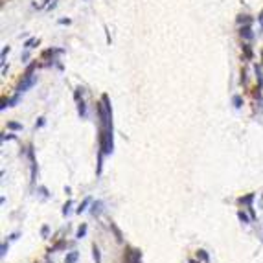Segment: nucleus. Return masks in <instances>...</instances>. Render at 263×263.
Listing matches in <instances>:
<instances>
[{"label":"nucleus","instance_id":"nucleus-3","mask_svg":"<svg viewBox=\"0 0 263 263\" xmlns=\"http://www.w3.org/2000/svg\"><path fill=\"white\" fill-rule=\"evenodd\" d=\"M20 100V92L19 94H15L13 98H9V100H2V109H6V107H15Z\"/></svg>","mask_w":263,"mask_h":263},{"label":"nucleus","instance_id":"nucleus-23","mask_svg":"<svg viewBox=\"0 0 263 263\" xmlns=\"http://www.w3.org/2000/svg\"><path fill=\"white\" fill-rule=\"evenodd\" d=\"M13 138H15L13 134H4V136H2V140H13Z\"/></svg>","mask_w":263,"mask_h":263},{"label":"nucleus","instance_id":"nucleus-5","mask_svg":"<svg viewBox=\"0 0 263 263\" xmlns=\"http://www.w3.org/2000/svg\"><path fill=\"white\" fill-rule=\"evenodd\" d=\"M254 197H256L254 193H248L247 197H241V199H239V204H247V208H248V206H252V201H254Z\"/></svg>","mask_w":263,"mask_h":263},{"label":"nucleus","instance_id":"nucleus-13","mask_svg":"<svg viewBox=\"0 0 263 263\" xmlns=\"http://www.w3.org/2000/svg\"><path fill=\"white\" fill-rule=\"evenodd\" d=\"M35 44H39V39H28L26 42H24V48H26V50H30V48H33Z\"/></svg>","mask_w":263,"mask_h":263},{"label":"nucleus","instance_id":"nucleus-28","mask_svg":"<svg viewBox=\"0 0 263 263\" xmlns=\"http://www.w3.org/2000/svg\"><path fill=\"white\" fill-rule=\"evenodd\" d=\"M50 2H52V0H44V6H50Z\"/></svg>","mask_w":263,"mask_h":263},{"label":"nucleus","instance_id":"nucleus-15","mask_svg":"<svg viewBox=\"0 0 263 263\" xmlns=\"http://www.w3.org/2000/svg\"><path fill=\"white\" fill-rule=\"evenodd\" d=\"M92 252H94V260H96V263H101V254H100V248L94 245L92 247Z\"/></svg>","mask_w":263,"mask_h":263},{"label":"nucleus","instance_id":"nucleus-24","mask_svg":"<svg viewBox=\"0 0 263 263\" xmlns=\"http://www.w3.org/2000/svg\"><path fill=\"white\" fill-rule=\"evenodd\" d=\"M42 236H48V226H46V224L42 226Z\"/></svg>","mask_w":263,"mask_h":263},{"label":"nucleus","instance_id":"nucleus-7","mask_svg":"<svg viewBox=\"0 0 263 263\" xmlns=\"http://www.w3.org/2000/svg\"><path fill=\"white\" fill-rule=\"evenodd\" d=\"M77 110H79L81 118H87V105H85V101L83 100L77 101Z\"/></svg>","mask_w":263,"mask_h":263},{"label":"nucleus","instance_id":"nucleus-2","mask_svg":"<svg viewBox=\"0 0 263 263\" xmlns=\"http://www.w3.org/2000/svg\"><path fill=\"white\" fill-rule=\"evenodd\" d=\"M140 260H142V252L140 250L133 248V250L127 252V263H140Z\"/></svg>","mask_w":263,"mask_h":263},{"label":"nucleus","instance_id":"nucleus-14","mask_svg":"<svg viewBox=\"0 0 263 263\" xmlns=\"http://www.w3.org/2000/svg\"><path fill=\"white\" fill-rule=\"evenodd\" d=\"M85 234H87V224L83 223V224L79 226V230H77V234H76V237H77V239H81V237H85Z\"/></svg>","mask_w":263,"mask_h":263},{"label":"nucleus","instance_id":"nucleus-17","mask_svg":"<svg viewBox=\"0 0 263 263\" xmlns=\"http://www.w3.org/2000/svg\"><path fill=\"white\" fill-rule=\"evenodd\" d=\"M110 228L114 230V234H116V239H118V241H123V237H121V232L116 228V224H114V223H110Z\"/></svg>","mask_w":263,"mask_h":263},{"label":"nucleus","instance_id":"nucleus-18","mask_svg":"<svg viewBox=\"0 0 263 263\" xmlns=\"http://www.w3.org/2000/svg\"><path fill=\"white\" fill-rule=\"evenodd\" d=\"M197 256H199V258H201L202 261H210V258H208V254H206V250H199V252H197Z\"/></svg>","mask_w":263,"mask_h":263},{"label":"nucleus","instance_id":"nucleus-11","mask_svg":"<svg viewBox=\"0 0 263 263\" xmlns=\"http://www.w3.org/2000/svg\"><path fill=\"white\" fill-rule=\"evenodd\" d=\"M254 70H256V77H258V83H260V87H263V74H261V68L256 64L254 66Z\"/></svg>","mask_w":263,"mask_h":263},{"label":"nucleus","instance_id":"nucleus-12","mask_svg":"<svg viewBox=\"0 0 263 263\" xmlns=\"http://www.w3.org/2000/svg\"><path fill=\"white\" fill-rule=\"evenodd\" d=\"M237 217H239V219H241L243 223H247V224H248V223L252 221V217H248V215H247V214H245L243 210H239V212H237Z\"/></svg>","mask_w":263,"mask_h":263},{"label":"nucleus","instance_id":"nucleus-6","mask_svg":"<svg viewBox=\"0 0 263 263\" xmlns=\"http://www.w3.org/2000/svg\"><path fill=\"white\" fill-rule=\"evenodd\" d=\"M237 24H241V26L252 24V17H248V15H239V17H237Z\"/></svg>","mask_w":263,"mask_h":263},{"label":"nucleus","instance_id":"nucleus-26","mask_svg":"<svg viewBox=\"0 0 263 263\" xmlns=\"http://www.w3.org/2000/svg\"><path fill=\"white\" fill-rule=\"evenodd\" d=\"M28 57H30V52H24V54H22V61H26Z\"/></svg>","mask_w":263,"mask_h":263},{"label":"nucleus","instance_id":"nucleus-8","mask_svg":"<svg viewBox=\"0 0 263 263\" xmlns=\"http://www.w3.org/2000/svg\"><path fill=\"white\" fill-rule=\"evenodd\" d=\"M90 202H92V199H90V197H87V199H85V201H83V202L79 204V208H77L76 212H77V214H81V212H85V210H87V206H88Z\"/></svg>","mask_w":263,"mask_h":263},{"label":"nucleus","instance_id":"nucleus-10","mask_svg":"<svg viewBox=\"0 0 263 263\" xmlns=\"http://www.w3.org/2000/svg\"><path fill=\"white\" fill-rule=\"evenodd\" d=\"M243 52H245V57L247 59H252V46L247 42V44H243Z\"/></svg>","mask_w":263,"mask_h":263},{"label":"nucleus","instance_id":"nucleus-4","mask_svg":"<svg viewBox=\"0 0 263 263\" xmlns=\"http://www.w3.org/2000/svg\"><path fill=\"white\" fill-rule=\"evenodd\" d=\"M101 212H103V202H101V201H96V202H92V208H90V214H92V215H100Z\"/></svg>","mask_w":263,"mask_h":263},{"label":"nucleus","instance_id":"nucleus-9","mask_svg":"<svg viewBox=\"0 0 263 263\" xmlns=\"http://www.w3.org/2000/svg\"><path fill=\"white\" fill-rule=\"evenodd\" d=\"M77 256H79V252H77V250H74V252L66 254V260H64V261H66V263H74L76 260H77Z\"/></svg>","mask_w":263,"mask_h":263},{"label":"nucleus","instance_id":"nucleus-19","mask_svg":"<svg viewBox=\"0 0 263 263\" xmlns=\"http://www.w3.org/2000/svg\"><path fill=\"white\" fill-rule=\"evenodd\" d=\"M70 208H72V201H68L63 206V215H68V214H70Z\"/></svg>","mask_w":263,"mask_h":263},{"label":"nucleus","instance_id":"nucleus-16","mask_svg":"<svg viewBox=\"0 0 263 263\" xmlns=\"http://www.w3.org/2000/svg\"><path fill=\"white\" fill-rule=\"evenodd\" d=\"M7 127H9V129H13V131H22V125L17 123V121H9V123H7Z\"/></svg>","mask_w":263,"mask_h":263},{"label":"nucleus","instance_id":"nucleus-20","mask_svg":"<svg viewBox=\"0 0 263 263\" xmlns=\"http://www.w3.org/2000/svg\"><path fill=\"white\" fill-rule=\"evenodd\" d=\"M232 101H234V105H236V107H241V103H243V100L239 98V96H234Z\"/></svg>","mask_w":263,"mask_h":263},{"label":"nucleus","instance_id":"nucleus-25","mask_svg":"<svg viewBox=\"0 0 263 263\" xmlns=\"http://www.w3.org/2000/svg\"><path fill=\"white\" fill-rule=\"evenodd\" d=\"M59 24H70V19H61Z\"/></svg>","mask_w":263,"mask_h":263},{"label":"nucleus","instance_id":"nucleus-27","mask_svg":"<svg viewBox=\"0 0 263 263\" xmlns=\"http://www.w3.org/2000/svg\"><path fill=\"white\" fill-rule=\"evenodd\" d=\"M6 250H7V247H6V243L2 245V256H6Z\"/></svg>","mask_w":263,"mask_h":263},{"label":"nucleus","instance_id":"nucleus-21","mask_svg":"<svg viewBox=\"0 0 263 263\" xmlns=\"http://www.w3.org/2000/svg\"><path fill=\"white\" fill-rule=\"evenodd\" d=\"M9 50H11L9 46H4V50H2V61H6V55L9 54Z\"/></svg>","mask_w":263,"mask_h":263},{"label":"nucleus","instance_id":"nucleus-1","mask_svg":"<svg viewBox=\"0 0 263 263\" xmlns=\"http://www.w3.org/2000/svg\"><path fill=\"white\" fill-rule=\"evenodd\" d=\"M239 35H241L245 40H248V42H250V40L254 39V31H252V26H250V24H245V26H241V28H239Z\"/></svg>","mask_w":263,"mask_h":263},{"label":"nucleus","instance_id":"nucleus-22","mask_svg":"<svg viewBox=\"0 0 263 263\" xmlns=\"http://www.w3.org/2000/svg\"><path fill=\"white\" fill-rule=\"evenodd\" d=\"M44 123H46V121H44V118H39V121H37V123H35V127H42V125H44Z\"/></svg>","mask_w":263,"mask_h":263}]
</instances>
